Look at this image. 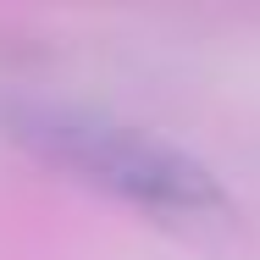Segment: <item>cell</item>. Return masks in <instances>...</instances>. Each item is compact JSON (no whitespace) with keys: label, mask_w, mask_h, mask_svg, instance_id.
I'll list each match as a JSON object with an SVG mask.
<instances>
[{"label":"cell","mask_w":260,"mask_h":260,"mask_svg":"<svg viewBox=\"0 0 260 260\" xmlns=\"http://www.w3.org/2000/svg\"><path fill=\"white\" fill-rule=\"evenodd\" d=\"M0 139L17 144L28 160H39L45 172L172 233H216V227H233L238 216L233 194L200 155L94 105L6 94Z\"/></svg>","instance_id":"obj_1"}]
</instances>
